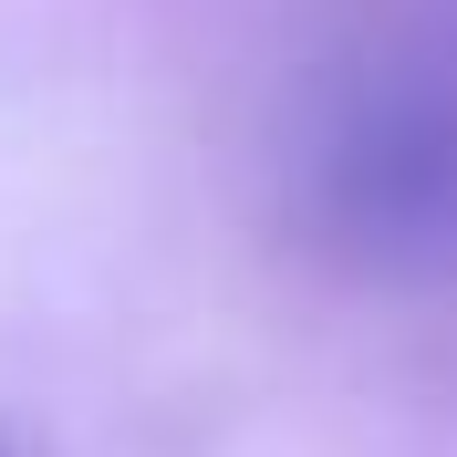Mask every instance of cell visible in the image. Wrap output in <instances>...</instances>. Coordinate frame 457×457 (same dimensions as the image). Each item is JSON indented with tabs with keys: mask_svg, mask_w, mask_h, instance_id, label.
Segmentation results:
<instances>
[{
	"mask_svg": "<svg viewBox=\"0 0 457 457\" xmlns=\"http://www.w3.org/2000/svg\"><path fill=\"white\" fill-rule=\"evenodd\" d=\"M312 219L374 270L457 260V73L374 62L312 125Z\"/></svg>",
	"mask_w": 457,
	"mask_h": 457,
	"instance_id": "cell-1",
	"label": "cell"
}]
</instances>
